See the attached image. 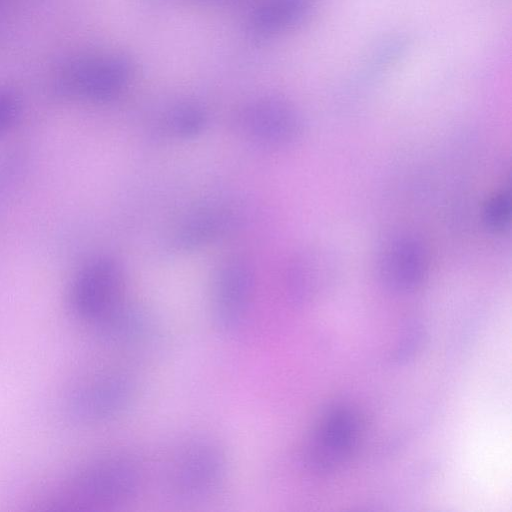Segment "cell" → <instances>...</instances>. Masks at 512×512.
<instances>
[{
    "label": "cell",
    "instance_id": "obj_1",
    "mask_svg": "<svg viewBox=\"0 0 512 512\" xmlns=\"http://www.w3.org/2000/svg\"><path fill=\"white\" fill-rule=\"evenodd\" d=\"M226 469V456L219 444L197 437L180 445L169 459L165 486L180 499L203 498L221 485Z\"/></svg>",
    "mask_w": 512,
    "mask_h": 512
},
{
    "label": "cell",
    "instance_id": "obj_2",
    "mask_svg": "<svg viewBox=\"0 0 512 512\" xmlns=\"http://www.w3.org/2000/svg\"><path fill=\"white\" fill-rule=\"evenodd\" d=\"M69 301L78 318L99 326L126 303L119 264L108 257L87 262L72 282Z\"/></svg>",
    "mask_w": 512,
    "mask_h": 512
},
{
    "label": "cell",
    "instance_id": "obj_3",
    "mask_svg": "<svg viewBox=\"0 0 512 512\" xmlns=\"http://www.w3.org/2000/svg\"><path fill=\"white\" fill-rule=\"evenodd\" d=\"M142 478V469L134 457L113 453L86 465L75 478L74 488L88 500L117 502L134 496Z\"/></svg>",
    "mask_w": 512,
    "mask_h": 512
},
{
    "label": "cell",
    "instance_id": "obj_4",
    "mask_svg": "<svg viewBox=\"0 0 512 512\" xmlns=\"http://www.w3.org/2000/svg\"><path fill=\"white\" fill-rule=\"evenodd\" d=\"M135 393V384L129 376L109 373L75 388L67 398L66 412L79 423L105 421L129 408Z\"/></svg>",
    "mask_w": 512,
    "mask_h": 512
},
{
    "label": "cell",
    "instance_id": "obj_5",
    "mask_svg": "<svg viewBox=\"0 0 512 512\" xmlns=\"http://www.w3.org/2000/svg\"><path fill=\"white\" fill-rule=\"evenodd\" d=\"M358 436L359 422L352 410L345 407L329 410L308 441L307 464L316 472H333L348 460Z\"/></svg>",
    "mask_w": 512,
    "mask_h": 512
},
{
    "label": "cell",
    "instance_id": "obj_6",
    "mask_svg": "<svg viewBox=\"0 0 512 512\" xmlns=\"http://www.w3.org/2000/svg\"><path fill=\"white\" fill-rule=\"evenodd\" d=\"M254 273L250 263L235 256L218 268L213 284L212 311L217 328L233 332L246 319L254 293Z\"/></svg>",
    "mask_w": 512,
    "mask_h": 512
},
{
    "label": "cell",
    "instance_id": "obj_7",
    "mask_svg": "<svg viewBox=\"0 0 512 512\" xmlns=\"http://www.w3.org/2000/svg\"><path fill=\"white\" fill-rule=\"evenodd\" d=\"M236 127L254 143L283 147L298 139L302 122L297 110L288 102L265 98L246 105L236 117Z\"/></svg>",
    "mask_w": 512,
    "mask_h": 512
},
{
    "label": "cell",
    "instance_id": "obj_8",
    "mask_svg": "<svg viewBox=\"0 0 512 512\" xmlns=\"http://www.w3.org/2000/svg\"><path fill=\"white\" fill-rule=\"evenodd\" d=\"M423 244L409 235L395 236L380 250L377 266L382 283L394 292H409L423 281L427 271Z\"/></svg>",
    "mask_w": 512,
    "mask_h": 512
},
{
    "label": "cell",
    "instance_id": "obj_9",
    "mask_svg": "<svg viewBox=\"0 0 512 512\" xmlns=\"http://www.w3.org/2000/svg\"><path fill=\"white\" fill-rule=\"evenodd\" d=\"M242 219L240 206L231 200L204 204L180 222L174 233V244L182 250L201 247L234 230Z\"/></svg>",
    "mask_w": 512,
    "mask_h": 512
},
{
    "label": "cell",
    "instance_id": "obj_10",
    "mask_svg": "<svg viewBox=\"0 0 512 512\" xmlns=\"http://www.w3.org/2000/svg\"><path fill=\"white\" fill-rule=\"evenodd\" d=\"M319 0H267L253 14L251 31L268 37L286 31L305 20Z\"/></svg>",
    "mask_w": 512,
    "mask_h": 512
},
{
    "label": "cell",
    "instance_id": "obj_11",
    "mask_svg": "<svg viewBox=\"0 0 512 512\" xmlns=\"http://www.w3.org/2000/svg\"><path fill=\"white\" fill-rule=\"evenodd\" d=\"M322 262V256L311 251L301 252L291 260L287 270L286 284L288 294L293 301L299 303L308 298Z\"/></svg>",
    "mask_w": 512,
    "mask_h": 512
},
{
    "label": "cell",
    "instance_id": "obj_12",
    "mask_svg": "<svg viewBox=\"0 0 512 512\" xmlns=\"http://www.w3.org/2000/svg\"><path fill=\"white\" fill-rule=\"evenodd\" d=\"M410 40L406 35L396 34L384 38L368 54L362 65L366 78H375L396 65L407 53Z\"/></svg>",
    "mask_w": 512,
    "mask_h": 512
},
{
    "label": "cell",
    "instance_id": "obj_13",
    "mask_svg": "<svg viewBox=\"0 0 512 512\" xmlns=\"http://www.w3.org/2000/svg\"><path fill=\"white\" fill-rule=\"evenodd\" d=\"M167 128L178 137H192L204 129L206 118L203 111L195 105L182 104L169 113Z\"/></svg>",
    "mask_w": 512,
    "mask_h": 512
},
{
    "label": "cell",
    "instance_id": "obj_14",
    "mask_svg": "<svg viewBox=\"0 0 512 512\" xmlns=\"http://www.w3.org/2000/svg\"><path fill=\"white\" fill-rule=\"evenodd\" d=\"M511 200L507 193L492 197L484 208V222L493 231L503 230L510 220Z\"/></svg>",
    "mask_w": 512,
    "mask_h": 512
},
{
    "label": "cell",
    "instance_id": "obj_15",
    "mask_svg": "<svg viewBox=\"0 0 512 512\" xmlns=\"http://www.w3.org/2000/svg\"><path fill=\"white\" fill-rule=\"evenodd\" d=\"M422 338V326L420 324L409 325L395 351V360L402 362L410 359L414 355L415 351H418L420 348Z\"/></svg>",
    "mask_w": 512,
    "mask_h": 512
},
{
    "label": "cell",
    "instance_id": "obj_16",
    "mask_svg": "<svg viewBox=\"0 0 512 512\" xmlns=\"http://www.w3.org/2000/svg\"><path fill=\"white\" fill-rule=\"evenodd\" d=\"M19 111V105L14 98L0 94V135L12 129L19 117Z\"/></svg>",
    "mask_w": 512,
    "mask_h": 512
}]
</instances>
